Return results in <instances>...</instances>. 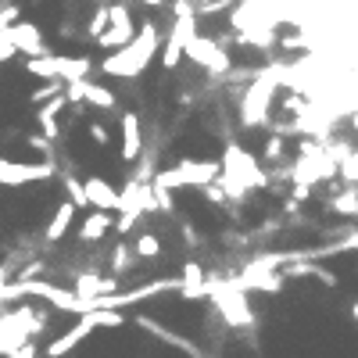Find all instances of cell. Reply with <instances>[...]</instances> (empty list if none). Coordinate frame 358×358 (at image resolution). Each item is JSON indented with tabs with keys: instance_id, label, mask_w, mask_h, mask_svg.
Instances as JSON below:
<instances>
[{
	"instance_id": "cell-1",
	"label": "cell",
	"mask_w": 358,
	"mask_h": 358,
	"mask_svg": "<svg viewBox=\"0 0 358 358\" xmlns=\"http://www.w3.org/2000/svg\"><path fill=\"white\" fill-rule=\"evenodd\" d=\"M122 133H126V143H122V158L133 162L136 151H140V129H136V115H126L122 118Z\"/></svg>"
},
{
	"instance_id": "cell-2",
	"label": "cell",
	"mask_w": 358,
	"mask_h": 358,
	"mask_svg": "<svg viewBox=\"0 0 358 358\" xmlns=\"http://www.w3.org/2000/svg\"><path fill=\"white\" fill-rule=\"evenodd\" d=\"M72 215H76V204L72 201H65L62 208H57V215H54V222H50V229H47V241H57L65 229H69V222H72Z\"/></svg>"
},
{
	"instance_id": "cell-3",
	"label": "cell",
	"mask_w": 358,
	"mask_h": 358,
	"mask_svg": "<svg viewBox=\"0 0 358 358\" xmlns=\"http://www.w3.org/2000/svg\"><path fill=\"white\" fill-rule=\"evenodd\" d=\"M108 226H111V219H108L104 212H94V215H86V222H83V233H79V236H83V241H97V236H101Z\"/></svg>"
},
{
	"instance_id": "cell-4",
	"label": "cell",
	"mask_w": 358,
	"mask_h": 358,
	"mask_svg": "<svg viewBox=\"0 0 358 358\" xmlns=\"http://www.w3.org/2000/svg\"><path fill=\"white\" fill-rule=\"evenodd\" d=\"M136 255H143V258H158V255H162V241H158L155 233L136 236Z\"/></svg>"
},
{
	"instance_id": "cell-5",
	"label": "cell",
	"mask_w": 358,
	"mask_h": 358,
	"mask_svg": "<svg viewBox=\"0 0 358 358\" xmlns=\"http://www.w3.org/2000/svg\"><path fill=\"white\" fill-rule=\"evenodd\" d=\"M90 136H94L97 143H111V133H108V126H101V122L90 126Z\"/></svg>"
},
{
	"instance_id": "cell-6",
	"label": "cell",
	"mask_w": 358,
	"mask_h": 358,
	"mask_svg": "<svg viewBox=\"0 0 358 358\" xmlns=\"http://www.w3.org/2000/svg\"><path fill=\"white\" fill-rule=\"evenodd\" d=\"M351 315H355V319H358V301H355V305H351Z\"/></svg>"
}]
</instances>
